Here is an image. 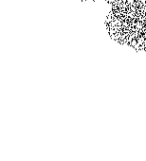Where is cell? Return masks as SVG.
<instances>
[{"label":"cell","mask_w":146,"mask_h":161,"mask_svg":"<svg viewBox=\"0 0 146 161\" xmlns=\"http://www.w3.org/2000/svg\"><path fill=\"white\" fill-rule=\"evenodd\" d=\"M127 45L136 50H146V40L144 32H130Z\"/></svg>","instance_id":"6da1fadb"},{"label":"cell","mask_w":146,"mask_h":161,"mask_svg":"<svg viewBox=\"0 0 146 161\" xmlns=\"http://www.w3.org/2000/svg\"><path fill=\"white\" fill-rule=\"evenodd\" d=\"M128 35L129 33L126 32H116L113 34H110V36L113 40H115L116 42H118L119 44H127V40H128Z\"/></svg>","instance_id":"7a4b0ae2"},{"label":"cell","mask_w":146,"mask_h":161,"mask_svg":"<svg viewBox=\"0 0 146 161\" xmlns=\"http://www.w3.org/2000/svg\"><path fill=\"white\" fill-rule=\"evenodd\" d=\"M145 10H146V2H145Z\"/></svg>","instance_id":"3957f363"},{"label":"cell","mask_w":146,"mask_h":161,"mask_svg":"<svg viewBox=\"0 0 146 161\" xmlns=\"http://www.w3.org/2000/svg\"><path fill=\"white\" fill-rule=\"evenodd\" d=\"M82 1H85V0H82Z\"/></svg>","instance_id":"277c9868"}]
</instances>
